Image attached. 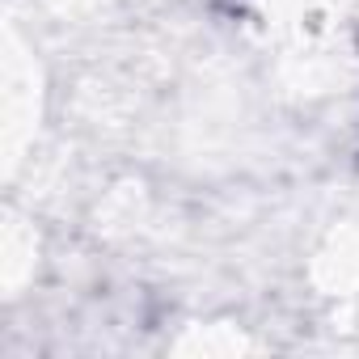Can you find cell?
<instances>
[{
	"label": "cell",
	"mask_w": 359,
	"mask_h": 359,
	"mask_svg": "<svg viewBox=\"0 0 359 359\" xmlns=\"http://www.w3.org/2000/svg\"><path fill=\"white\" fill-rule=\"evenodd\" d=\"M229 9H237V0H229Z\"/></svg>",
	"instance_id": "1"
}]
</instances>
